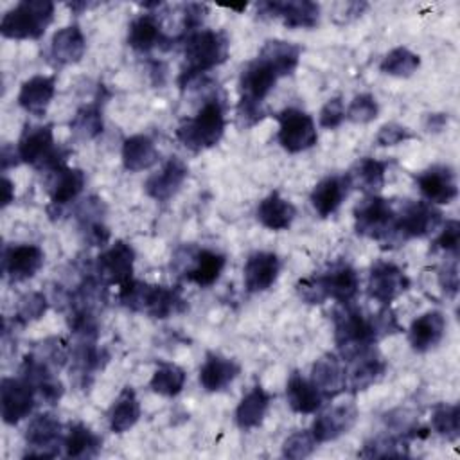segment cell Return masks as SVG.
Masks as SVG:
<instances>
[{"mask_svg": "<svg viewBox=\"0 0 460 460\" xmlns=\"http://www.w3.org/2000/svg\"><path fill=\"white\" fill-rule=\"evenodd\" d=\"M183 68L178 75V86L185 88L203 74L223 65L230 54V40L226 32L216 29H199L181 40Z\"/></svg>", "mask_w": 460, "mask_h": 460, "instance_id": "cell-1", "label": "cell"}, {"mask_svg": "<svg viewBox=\"0 0 460 460\" xmlns=\"http://www.w3.org/2000/svg\"><path fill=\"white\" fill-rule=\"evenodd\" d=\"M295 288L305 304L318 305L329 298L338 304H349L359 291V275L349 262L340 261L318 275L300 279Z\"/></svg>", "mask_w": 460, "mask_h": 460, "instance_id": "cell-2", "label": "cell"}, {"mask_svg": "<svg viewBox=\"0 0 460 460\" xmlns=\"http://www.w3.org/2000/svg\"><path fill=\"white\" fill-rule=\"evenodd\" d=\"M225 126V106L217 97H210L194 117L181 120L174 135L189 151L199 153L219 144Z\"/></svg>", "mask_w": 460, "mask_h": 460, "instance_id": "cell-3", "label": "cell"}, {"mask_svg": "<svg viewBox=\"0 0 460 460\" xmlns=\"http://www.w3.org/2000/svg\"><path fill=\"white\" fill-rule=\"evenodd\" d=\"M16 151L23 164L32 165L41 172H50L66 165L70 156V149L56 146L52 124H25Z\"/></svg>", "mask_w": 460, "mask_h": 460, "instance_id": "cell-4", "label": "cell"}, {"mask_svg": "<svg viewBox=\"0 0 460 460\" xmlns=\"http://www.w3.org/2000/svg\"><path fill=\"white\" fill-rule=\"evenodd\" d=\"M332 320L334 341L343 361L379 341L372 316H365L352 302L338 304Z\"/></svg>", "mask_w": 460, "mask_h": 460, "instance_id": "cell-5", "label": "cell"}, {"mask_svg": "<svg viewBox=\"0 0 460 460\" xmlns=\"http://www.w3.org/2000/svg\"><path fill=\"white\" fill-rule=\"evenodd\" d=\"M395 223L397 210L388 199L377 194H365L354 207L356 234L381 243L383 250L395 246Z\"/></svg>", "mask_w": 460, "mask_h": 460, "instance_id": "cell-6", "label": "cell"}, {"mask_svg": "<svg viewBox=\"0 0 460 460\" xmlns=\"http://www.w3.org/2000/svg\"><path fill=\"white\" fill-rule=\"evenodd\" d=\"M54 20L50 0H22L0 22V34L9 40H40Z\"/></svg>", "mask_w": 460, "mask_h": 460, "instance_id": "cell-7", "label": "cell"}, {"mask_svg": "<svg viewBox=\"0 0 460 460\" xmlns=\"http://www.w3.org/2000/svg\"><path fill=\"white\" fill-rule=\"evenodd\" d=\"M63 426L59 419L43 411L34 415L25 428V451L23 458H54L61 455L63 447Z\"/></svg>", "mask_w": 460, "mask_h": 460, "instance_id": "cell-8", "label": "cell"}, {"mask_svg": "<svg viewBox=\"0 0 460 460\" xmlns=\"http://www.w3.org/2000/svg\"><path fill=\"white\" fill-rule=\"evenodd\" d=\"M438 226H442V212L435 205L428 201L406 199L397 210L395 246L406 243L408 239L428 237Z\"/></svg>", "mask_w": 460, "mask_h": 460, "instance_id": "cell-9", "label": "cell"}, {"mask_svg": "<svg viewBox=\"0 0 460 460\" xmlns=\"http://www.w3.org/2000/svg\"><path fill=\"white\" fill-rule=\"evenodd\" d=\"M275 119L279 122L277 140L284 151L302 153L316 144V124L309 113L298 108H284Z\"/></svg>", "mask_w": 460, "mask_h": 460, "instance_id": "cell-10", "label": "cell"}, {"mask_svg": "<svg viewBox=\"0 0 460 460\" xmlns=\"http://www.w3.org/2000/svg\"><path fill=\"white\" fill-rule=\"evenodd\" d=\"M135 250L126 241H115L93 262V275L102 286H122L133 279Z\"/></svg>", "mask_w": 460, "mask_h": 460, "instance_id": "cell-11", "label": "cell"}, {"mask_svg": "<svg viewBox=\"0 0 460 460\" xmlns=\"http://www.w3.org/2000/svg\"><path fill=\"white\" fill-rule=\"evenodd\" d=\"M261 18H280L288 29H314L320 22V5L311 0H268L257 4Z\"/></svg>", "mask_w": 460, "mask_h": 460, "instance_id": "cell-12", "label": "cell"}, {"mask_svg": "<svg viewBox=\"0 0 460 460\" xmlns=\"http://www.w3.org/2000/svg\"><path fill=\"white\" fill-rule=\"evenodd\" d=\"M36 390L20 376L2 377L0 381V413L2 420L16 426L29 417L36 406Z\"/></svg>", "mask_w": 460, "mask_h": 460, "instance_id": "cell-13", "label": "cell"}, {"mask_svg": "<svg viewBox=\"0 0 460 460\" xmlns=\"http://www.w3.org/2000/svg\"><path fill=\"white\" fill-rule=\"evenodd\" d=\"M410 284L411 280L404 273V270H401L394 262L379 261L370 268L367 293L381 305H390L397 296L408 291Z\"/></svg>", "mask_w": 460, "mask_h": 460, "instance_id": "cell-14", "label": "cell"}, {"mask_svg": "<svg viewBox=\"0 0 460 460\" xmlns=\"http://www.w3.org/2000/svg\"><path fill=\"white\" fill-rule=\"evenodd\" d=\"M345 363V392L350 394L367 390L377 383L386 370V361L376 345L354 354Z\"/></svg>", "mask_w": 460, "mask_h": 460, "instance_id": "cell-15", "label": "cell"}, {"mask_svg": "<svg viewBox=\"0 0 460 460\" xmlns=\"http://www.w3.org/2000/svg\"><path fill=\"white\" fill-rule=\"evenodd\" d=\"M422 198L431 205H449L458 198L456 174L449 165H431L415 174Z\"/></svg>", "mask_w": 460, "mask_h": 460, "instance_id": "cell-16", "label": "cell"}, {"mask_svg": "<svg viewBox=\"0 0 460 460\" xmlns=\"http://www.w3.org/2000/svg\"><path fill=\"white\" fill-rule=\"evenodd\" d=\"M45 253L38 244H11L2 253V271L11 282L32 279L43 266Z\"/></svg>", "mask_w": 460, "mask_h": 460, "instance_id": "cell-17", "label": "cell"}, {"mask_svg": "<svg viewBox=\"0 0 460 460\" xmlns=\"http://www.w3.org/2000/svg\"><path fill=\"white\" fill-rule=\"evenodd\" d=\"M187 176H189V165L181 158L171 156L158 172L151 174L146 180L144 190L155 201L164 203V201H169L181 189Z\"/></svg>", "mask_w": 460, "mask_h": 460, "instance_id": "cell-18", "label": "cell"}, {"mask_svg": "<svg viewBox=\"0 0 460 460\" xmlns=\"http://www.w3.org/2000/svg\"><path fill=\"white\" fill-rule=\"evenodd\" d=\"M358 420V408L352 402L338 404L320 413L311 426V433L318 444L331 442L349 433Z\"/></svg>", "mask_w": 460, "mask_h": 460, "instance_id": "cell-19", "label": "cell"}, {"mask_svg": "<svg viewBox=\"0 0 460 460\" xmlns=\"http://www.w3.org/2000/svg\"><path fill=\"white\" fill-rule=\"evenodd\" d=\"M280 273V259L273 252H253L248 255L243 279L248 293H262L268 291Z\"/></svg>", "mask_w": 460, "mask_h": 460, "instance_id": "cell-20", "label": "cell"}, {"mask_svg": "<svg viewBox=\"0 0 460 460\" xmlns=\"http://www.w3.org/2000/svg\"><path fill=\"white\" fill-rule=\"evenodd\" d=\"M106 205L101 198L90 196L83 199V203L75 210V217L79 221V228L84 243L90 246H106L110 243V228L104 225Z\"/></svg>", "mask_w": 460, "mask_h": 460, "instance_id": "cell-21", "label": "cell"}, {"mask_svg": "<svg viewBox=\"0 0 460 460\" xmlns=\"http://www.w3.org/2000/svg\"><path fill=\"white\" fill-rule=\"evenodd\" d=\"M47 174V190L50 196V207H65L72 203L84 189L86 176L79 167H58Z\"/></svg>", "mask_w": 460, "mask_h": 460, "instance_id": "cell-22", "label": "cell"}, {"mask_svg": "<svg viewBox=\"0 0 460 460\" xmlns=\"http://www.w3.org/2000/svg\"><path fill=\"white\" fill-rule=\"evenodd\" d=\"M446 325H447L446 316L440 311L433 309V311L422 313L411 322L408 329L410 347L419 354H424L435 349L446 334Z\"/></svg>", "mask_w": 460, "mask_h": 460, "instance_id": "cell-23", "label": "cell"}, {"mask_svg": "<svg viewBox=\"0 0 460 460\" xmlns=\"http://www.w3.org/2000/svg\"><path fill=\"white\" fill-rule=\"evenodd\" d=\"M172 41H174L172 38H167V36H165L158 16H155L153 13L140 14L138 18H135V20L129 23V29H128V45H129L133 50L140 52V54L151 52V50L156 49V47L167 49L165 43H172Z\"/></svg>", "mask_w": 460, "mask_h": 460, "instance_id": "cell-24", "label": "cell"}, {"mask_svg": "<svg viewBox=\"0 0 460 460\" xmlns=\"http://www.w3.org/2000/svg\"><path fill=\"white\" fill-rule=\"evenodd\" d=\"M70 361L75 381L86 388L95 372L108 363V354L97 347V340H75L74 347L70 349Z\"/></svg>", "mask_w": 460, "mask_h": 460, "instance_id": "cell-25", "label": "cell"}, {"mask_svg": "<svg viewBox=\"0 0 460 460\" xmlns=\"http://www.w3.org/2000/svg\"><path fill=\"white\" fill-rule=\"evenodd\" d=\"M350 189L352 187L347 174L325 176L311 190L309 201L320 217H329L340 208L341 201L347 198Z\"/></svg>", "mask_w": 460, "mask_h": 460, "instance_id": "cell-26", "label": "cell"}, {"mask_svg": "<svg viewBox=\"0 0 460 460\" xmlns=\"http://www.w3.org/2000/svg\"><path fill=\"white\" fill-rule=\"evenodd\" d=\"M241 374V365L219 352H207L199 368V385L205 392H221Z\"/></svg>", "mask_w": 460, "mask_h": 460, "instance_id": "cell-27", "label": "cell"}, {"mask_svg": "<svg viewBox=\"0 0 460 460\" xmlns=\"http://www.w3.org/2000/svg\"><path fill=\"white\" fill-rule=\"evenodd\" d=\"M56 93V75H32L22 83L18 92V104L34 117L45 115Z\"/></svg>", "mask_w": 460, "mask_h": 460, "instance_id": "cell-28", "label": "cell"}, {"mask_svg": "<svg viewBox=\"0 0 460 460\" xmlns=\"http://www.w3.org/2000/svg\"><path fill=\"white\" fill-rule=\"evenodd\" d=\"M325 395V399H332L345 392V367L341 365V358L332 352L320 356L311 367L309 377Z\"/></svg>", "mask_w": 460, "mask_h": 460, "instance_id": "cell-29", "label": "cell"}, {"mask_svg": "<svg viewBox=\"0 0 460 460\" xmlns=\"http://www.w3.org/2000/svg\"><path fill=\"white\" fill-rule=\"evenodd\" d=\"M286 399L293 411L307 415L314 413L327 401L322 390L300 372H293L286 383Z\"/></svg>", "mask_w": 460, "mask_h": 460, "instance_id": "cell-30", "label": "cell"}, {"mask_svg": "<svg viewBox=\"0 0 460 460\" xmlns=\"http://www.w3.org/2000/svg\"><path fill=\"white\" fill-rule=\"evenodd\" d=\"M190 259L192 264L183 271V279L199 288H208L216 284L226 264V257L223 253L208 248L194 250Z\"/></svg>", "mask_w": 460, "mask_h": 460, "instance_id": "cell-31", "label": "cell"}, {"mask_svg": "<svg viewBox=\"0 0 460 460\" xmlns=\"http://www.w3.org/2000/svg\"><path fill=\"white\" fill-rule=\"evenodd\" d=\"M86 52V38L77 23L61 27L50 40V56L58 65H74Z\"/></svg>", "mask_w": 460, "mask_h": 460, "instance_id": "cell-32", "label": "cell"}, {"mask_svg": "<svg viewBox=\"0 0 460 460\" xmlns=\"http://www.w3.org/2000/svg\"><path fill=\"white\" fill-rule=\"evenodd\" d=\"M257 219L264 228L270 230H288L296 217V207L280 196L279 190L270 192L257 205Z\"/></svg>", "mask_w": 460, "mask_h": 460, "instance_id": "cell-33", "label": "cell"}, {"mask_svg": "<svg viewBox=\"0 0 460 460\" xmlns=\"http://www.w3.org/2000/svg\"><path fill=\"white\" fill-rule=\"evenodd\" d=\"M120 158L126 171L140 172L158 162V149L147 135H131L122 140Z\"/></svg>", "mask_w": 460, "mask_h": 460, "instance_id": "cell-34", "label": "cell"}, {"mask_svg": "<svg viewBox=\"0 0 460 460\" xmlns=\"http://www.w3.org/2000/svg\"><path fill=\"white\" fill-rule=\"evenodd\" d=\"M386 169L388 162L376 160L372 156H363L345 174L350 181V187L359 189L365 194H377L385 185Z\"/></svg>", "mask_w": 460, "mask_h": 460, "instance_id": "cell-35", "label": "cell"}, {"mask_svg": "<svg viewBox=\"0 0 460 460\" xmlns=\"http://www.w3.org/2000/svg\"><path fill=\"white\" fill-rule=\"evenodd\" d=\"M271 402V394L266 392L261 385H255L237 404L234 419L239 429H253L261 426L266 417V411Z\"/></svg>", "mask_w": 460, "mask_h": 460, "instance_id": "cell-36", "label": "cell"}, {"mask_svg": "<svg viewBox=\"0 0 460 460\" xmlns=\"http://www.w3.org/2000/svg\"><path fill=\"white\" fill-rule=\"evenodd\" d=\"M102 438L86 424L74 422L63 438V451L68 458H95L101 453Z\"/></svg>", "mask_w": 460, "mask_h": 460, "instance_id": "cell-37", "label": "cell"}, {"mask_svg": "<svg viewBox=\"0 0 460 460\" xmlns=\"http://www.w3.org/2000/svg\"><path fill=\"white\" fill-rule=\"evenodd\" d=\"M140 402L133 386L126 385L108 411V424L113 433H124L131 429L140 419Z\"/></svg>", "mask_w": 460, "mask_h": 460, "instance_id": "cell-38", "label": "cell"}, {"mask_svg": "<svg viewBox=\"0 0 460 460\" xmlns=\"http://www.w3.org/2000/svg\"><path fill=\"white\" fill-rule=\"evenodd\" d=\"M104 129L102 120V101L95 97L92 102L81 106L70 120V131L75 140H93Z\"/></svg>", "mask_w": 460, "mask_h": 460, "instance_id": "cell-39", "label": "cell"}, {"mask_svg": "<svg viewBox=\"0 0 460 460\" xmlns=\"http://www.w3.org/2000/svg\"><path fill=\"white\" fill-rule=\"evenodd\" d=\"M300 54H302V49L298 45L284 40H268L259 50V56L270 61L275 66V70L280 74V77L291 75L296 70Z\"/></svg>", "mask_w": 460, "mask_h": 460, "instance_id": "cell-40", "label": "cell"}, {"mask_svg": "<svg viewBox=\"0 0 460 460\" xmlns=\"http://www.w3.org/2000/svg\"><path fill=\"white\" fill-rule=\"evenodd\" d=\"M187 374L181 367L169 361H160L149 379V388L164 397L178 395L185 386Z\"/></svg>", "mask_w": 460, "mask_h": 460, "instance_id": "cell-41", "label": "cell"}, {"mask_svg": "<svg viewBox=\"0 0 460 460\" xmlns=\"http://www.w3.org/2000/svg\"><path fill=\"white\" fill-rule=\"evenodd\" d=\"M185 307H187V304H185L178 288L155 284L149 305L146 309V314L151 316V318L164 320V318H169L176 313H181Z\"/></svg>", "mask_w": 460, "mask_h": 460, "instance_id": "cell-42", "label": "cell"}, {"mask_svg": "<svg viewBox=\"0 0 460 460\" xmlns=\"http://www.w3.org/2000/svg\"><path fill=\"white\" fill-rule=\"evenodd\" d=\"M420 66L419 54L411 52L406 47H395L386 52L379 63V70L394 77H410Z\"/></svg>", "mask_w": 460, "mask_h": 460, "instance_id": "cell-43", "label": "cell"}, {"mask_svg": "<svg viewBox=\"0 0 460 460\" xmlns=\"http://www.w3.org/2000/svg\"><path fill=\"white\" fill-rule=\"evenodd\" d=\"M408 437L404 435H379L365 442L359 456L386 458V456H408Z\"/></svg>", "mask_w": 460, "mask_h": 460, "instance_id": "cell-44", "label": "cell"}, {"mask_svg": "<svg viewBox=\"0 0 460 460\" xmlns=\"http://www.w3.org/2000/svg\"><path fill=\"white\" fill-rule=\"evenodd\" d=\"M431 428L437 435L455 442L460 437V406L456 402L437 404L431 413Z\"/></svg>", "mask_w": 460, "mask_h": 460, "instance_id": "cell-45", "label": "cell"}, {"mask_svg": "<svg viewBox=\"0 0 460 460\" xmlns=\"http://www.w3.org/2000/svg\"><path fill=\"white\" fill-rule=\"evenodd\" d=\"M49 309V300L41 291H29L18 298L16 311H14V322L18 325H29L32 322H38Z\"/></svg>", "mask_w": 460, "mask_h": 460, "instance_id": "cell-46", "label": "cell"}, {"mask_svg": "<svg viewBox=\"0 0 460 460\" xmlns=\"http://www.w3.org/2000/svg\"><path fill=\"white\" fill-rule=\"evenodd\" d=\"M32 354H36L41 361H45L50 368L59 370L66 365V361H70V350L68 345L61 340V338H47L41 343L36 345V349L32 350Z\"/></svg>", "mask_w": 460, "mask_h": 460, "instance_id": "cell-47", "label": "cell"}, {"mask_svg": "<svg viewBox=\"0 0 460 460\" xmlns=\"http://www.w3.org/2000/svg\"><path fill=\"white\" fill-rule=\"evenodd\" d=\"M318 442L314 440L311 429H298L282 442V456L291 460H302L311 456Z\"/></svg>", "mask_w": 460, "mask_h": 460, "instance_id": "cell-48", "label": "cell"}, {"mask_svg": "<svg viewBox=\"0 0 460 460\" xmlns=\"http://www.w3.org/2000/svg\"><path fill=\"white\" fill-rule=\"evenodd\" d=\"M379 115V104L372 93L356 95L345 110V119L354 124H368Z\"/></svg>", "mask_w": 460, "mask_h": 460, "instance_id": "cell-49", "label": "cell"}, {"mask_svg": "<svg viewBox=\"0 0 460 460\" xmlns=\"http://www.w3.org/2000/svg\"><path fill=\"white\" fill-rule=\"evenodd\" d=\"M208 14V5L207 4H199V2H189L181 5V40L196 31H199V27L203 25L205 18Z\"/></svg>", "mask_w": 460, "mask_h": 460, "instance_id": "cell-50", "label": "cell"}, {"mask_svg": "<svg viewBox=\"0 0 460 460\" xmlns=\"http://www.w3.org/2000/svg\"><path fill=\"white\" fill-rule=\"evenodd\" d=\"M415 137L417 135L411 129H408L406 126H401L397 122H386L377 129L376 144L381 147H390V146H397L406 140H411Z\"/></svg>", "mask_w": 460, "mask_h": 460, "instance_id": "cell-51", "label": "cell"}, {"mask_svg": "<svg viewBox=\"0 0 460 460\" xmlns=\"http://www.w3.org/2000/svg\"><path fill=\"white\" fill-rule=\"evenodd\" d=\"M345 120V102L340 95L331 97L320 110L318 115V124L323 129H334L338 126H341V122Z\"/></svg>", "mask_w": 460, "mask_h": 460, "instance_id": "cell-52", "label": "cell"}, {"mask_svg": "<svg viewBox=\"0 0 460 460\" xmlns=\"http://www.w3.org/2000/svg\"><path fill=\"white\" fill-rule=\"evenodd\" d=\"M435 246L456 255L458 253V246H460V223L456 219H447L446 223H442V230L435 241Z\"/></svg>", "mask_w": 460, "mask_h": 460, "instance_id": "cell-53", "label": "cell"}, {"mask_svg": "<svg viewBox=\"0 0 460 460\" xmlns=\"http://www.w3.org/2000/svg\"><path fill=\"white\" fill-rule=\"evenodd\" d=\"M438 279H440V286L444 288V291L449 293L451 296H455V295H456V289H458V268H456V259H453L451 264H446V268L440 271Z\"/></svg>", "mask_w": 460, "mask_h": 460, "instance_id": "cell-54", "label": "cell"}, {"mask_svg": "<svg viewBox=\"0 0 460 460\" xmlns=\"http://www.w3.org/2000/svg\"><path fill=\"white\" fill-rule=\"evenodd\" d=\"M368 7V4L365 2H345V4H336V11H334V18H338L340 14L343 16L340 23H347L358 16H361V13Z\"/></svg>", "mask_w": 460, "mask_h": 460, "instance_id": "cell-55", "label": "cell"}, {"mask_svg": "<svg viewBox=\"0 0 460 460\" xmlns=\"http://www.w3.org/2000/svg\"><path fill=\"white\" fill-rule=\"evenodd\" d=\"M14 160L22 162V160H20V156H18V151H16L13 146L4 144V146H2V151H0V162H2V172H4V174L7 172V169H9V167L18 165Z\"/></svg>", "mask_w": 460, "mask_h": 460, "instance_id": "cell-56", "label": "cell"}, {"mask_svg": "<svg viewBox=\"0 0 460 460\" xmlns=\"http://www.w3.org/2000/svg\"><path fill=\"white\" fill-rule=\"evenodd\" d=\"M13 199H14V183L4 174L2 176V203H0V207L5 208L9 203H13Z\"/></svg>", "mask_w": 460, "mask_h": 460, "instance_id": "cell-57", "label": "cell"}, {"mask_svg": "<svg viewBox=\"0 0 460 460\" xmlns=\"http://www.w3.org/2000/svg\"><path fill=\"white\" fill-rule=\"evenodd\" d=\"M447 122V117L444 113H429L428 115V129L431 131H440L444 124Z\"/></svg>", "mask_w": 460, "mask_h": 460, "instance_id": "cell-58", "label": "cell"}]
</instances>
